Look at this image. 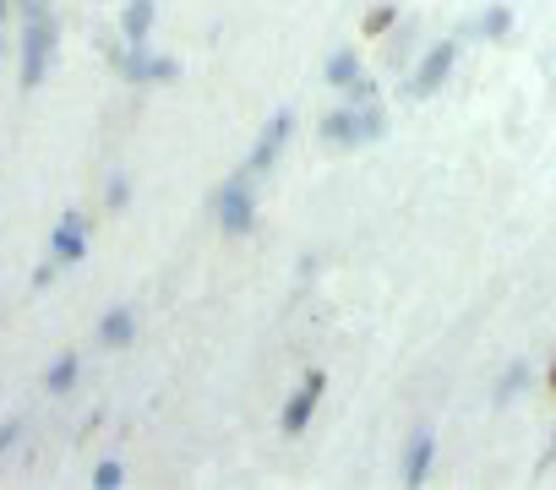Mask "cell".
<instances>
[{
  "label": "cell",
  "mask_w": 556,
  "mask_h": 490,
  "mask_svg": "<svg viewBox=\"0 0 556 490\" xmlns=\"http://www.w3.org/2000/svg\"><path fill=\"white\" fill-rule=\"evenodd\" d=\"M388 137V109L371 99V104H344L333 115H323V142L328 147H366V142H382Z\"/></svg>",
  "instance_id": "cell-1"
},
{
  "label": "cell",
  "mask_w": 556,
  "mask_h": 490,
  "mask_svg": "<svg viewBox=\"0 0 556 490\" xmlns=\"http://www.w3.org/2000/svg\"><path fill=\"white\" fill-rule=\"evenodd\" d=\"M55 44H61L55 17L50 12L45 17H28V28H23V88H39L45 82V72L55 66Z\"/></svg>",
  "instance_id": "cell-2"
},
{
  "label": "cell",
  "mask_w": 556,
  "mask_h": 490,
  "mask_svg": "<svg viewBox=\"0 0 556 490\" xmlns=\"http://www.w3.org/2000/svg\"><path fill=\"white\" fill-rule=\"evenodd\" d=\"M453 61H458V39H437L426 55H420V72L409 77V99H431L442 82H447V72H453Z\"/></svg>",
  "instance_id": "cell-3"
},
{
  "label": "cell",
  "mask_w": 556,
  "mask_h": 490,
  "mask_svg": "<svg viewBox=\"0 0 556 490\" xmlns=\"http://www.w3.org/2000/svg\"><path fill=\"white\" fill-rule=\"evenodd\" d=\"M213 212H218V229H224V234H245V229H251L256 207H251L245 175H235L229 185H218V202H213Z\"/></svg>",
  "instance_id": "cell-4"
},
{
  "label": "cell",
  "mask_w": 556,
  "mask_h": 490,
  "mask_svg": "<svg viewBox=\"0 0 556 490\" xmlns=\"http://www.w3.org/2000/svg\"><path fill=\"white\" fill-rule=\"evenodd\" d=\"M323 387H328V371H306V382L295 387V398L285 403V436H301L306 425H312V414H317V398H323Z\"/></svg>",
  "instance_id": "cell-5"
},
{
  "label": "cell",
  "mask_w": 556,
  "mask_h": 490,
  "mask_svg": "<svg viewBox=\"0 0 556 490\" xmlns=\"http://www.w3.org/2000/svg\"><path fill=\"white\" fill-rule=\"evenodd\" d=\"M115 66H121V77H131V82H175V77H180V66H175V61H164V55H142L137 44H131V50H121V55H115Z\"/></svg>",
  "instance_id": "cell-6"
},
{
  "label": "cell",
  "mask_w": 556,
  "mask_h": 490,
  "mask_svg": "<svg viewBox=\"0 0 556 490\" xmlns=\"http://www.w3.org/2000/svg\"><path fill=\"white\" fill-rule=\"evenodd\" d=\"M295 131V115L290 109H278L267 126H262V137H256V147H251V158H245V175H256V169H267L273 158H278V147H285V137Z\"/></svg>",
  "instance_id": "cell-7"
},
{
  "label": "cell",
  "mask_w": 556,
  "mask_h": 490,
  "mask_svg": "<svg viewBox=\"0 0 556 490\" xmlns=\"http://www.w3.org/2000/svg\"><path fill=\"white\" fill-rule=\"evenodd\" d=\"M83 252H88V218L83 212H66L55 223V262L72 268V262H83Z\"/></svg>",
  "instance_id": "cell-8"
},
{
  "label": "cell",
  "mask_w": 556,
  "mask_h": 490,
  "mask_svg": "<svg viewBox=\"0 0 556 490\" xmlns=\"http://www.w3.org/2000/svg\"><path fill=\"white\" fill-rule=\"evenodd\" d=\"M431 457H437V430H415V441L404 452V485H426L431 479Z\"/></svg>",
  "instance_id": "cell-9"
},
{
  "label": "cell",
  "mask_w": 556,
  "mask_h": 490,
  "mask_svg": "<svg viewBox=\"0 0 556 490\" xmlns=\"http://www.w3.org/2000/svg\"><path fill=\"white\" fill-rule=\"evenodd\" d=\"M131 333H137V322H131V311H126V306H115V311L99 322V344H110V349L131 344Z\"/></svg>",
  "instance_id": "cell-10"
},
{
  "label": "cell",
  "mask_w": 556,
  "mask_h": 490,
  "mask_svg": "<svg viewBox=\"0 0 556 490\" xmlns=\"http://www.w3.org/2000/svg\"><path fill=\"white\" fill-rule=\"evenodd\" d=\"M507 28H513V12H507V7H485V12L469 23L475 39H507Z\"/></svg>",
  "instance_id": "cell-11"
},
{
  "label": "cell",
  "mask_w": 556,
  "mask_h": 490,
  "mask_svg": "<svg viewBox=\"0 0 556 490\" xmlns=\"http://www.w3.org/2000/svg\"><path fill=\"white\" fill-rule=\"evenodd\" d=\"M121 28H126V39H131V44H142V39H148V28H153V0H131V7L121 12Z\"/></svg>",
  "instance_id": "cell-12"
},
{
  "label": "cell",
  "mask_w": 556,
  "mask_h": 490,
  "mask_svg": "<svg viewBox=\"0 0 556 490\" xmlns=\"http://www.w3.org/2000/svg\"><path fill=\"white\" fill-rule=\"evenodd\" d=\"M355 77H361V61H355L350 50H333V55H328V82H333V88H350Z\"/></svg>",
  "instance_id": "cell-13"
},
{
  "label": "cell",
  "mask_w": 556,
  "mask_h": 490,
  "mask_svg": "<svg viewBox=\"0 0 556 490\" xmlns=\"http://www.w3.org/2000/svg\"><path fill=\"white\" fill-rule=\"evenodd\" d=\"M72 382H77V354H61V360L50 365L45 387H50V392H72Z\"/></svg>",
  "instance_id": "cell-14"
},
{
  "label": "cell",
  "mask_w": 556,
  "mask_h": 490,
  "mask_svg": "<svg viewBox=\"0 0 556 490\" xmlns=\"http://www.w3.org/2000/svg\"><path fill=\"white\" fill-rule=\"evenodd\" d=\"M393 23H399V7H371V12H366V23H361V34L382 39V34H388Z\"/></svg>",
  "instance_id": "cell-15"
},
{
  "label": "cell",
  "mask_w": 556,
  "mask_h": 490,
  "mask_svg": "<svg viewBox=\"0 0 556 490\" xmlns=\"http://www.w3.org/2000/svg\"><path fill=\"white\" fill-rule=\"evenodd\" d=\"M121 479H126L121 463H99V468H93V485H99V490H110V485H121Z\"/></svg>",
  "instance_id": "cell-16"
},
{
  "label": "cell",
  "mask_w": 556,
  "mask_h": 490,
  "mask_svg": "<svg viewBox=\"0 0 556 490\" xmlns=\"http://www.w3.org/2000/svg\"><path fill=\"white\" fill-rule=\"evenodd\" d=\"M371 99H377V82L371 77H355L350 82V104H371Z\"/></svg>",
  "instance_id": "cell-17"
},
{
  "label": "cell",
  "mask_w": 556,
  "mask_h": 490,
  "mask_svg": "<svg viewBox=\"0 0 556 490\" xmlns=\"http://www.w3.org/2000/svg\"><path fill=\"white\" fill-rule=\"evenodd\" d=\"M518 387H523V365H513V371H507V382L496 387V403H507V398H513Z\"/></svg>",
  "instance_id": "cell-18"
},
{
  "label": "cell",
  "mask_w": 556,
  "mask_h": 490,
  "mask_svg": "<svg viewBox=\"0 0 556 490\" xmlns=\"http://www.w3.org/2000/svg\"><path fill=\"white\" fill-rule=\"evenodd\" d=\"M17 436H23V420H7V425H0V452H7Z\"/></svg>",
  "instance_id": "cell-19"
},
{
  "label": "cell",
  "mask_w": 556,
  "mask_h": 490,
  "mask_svg": "<svg viewBox=\"0 0 556 490\" xmlns=\"http://www.w3.org/2000/svg\"><path fill=\"white\" fill-rule=\"evenodd\" d=\"M110 202H115V207L126 202V175H115V180H110Z\"/></svg>",
  "instance_id": "cell-20"
},
{
  "label": "cell",
  "mask_w": 556,
  "mask_h": 490,
  "mask_svg": "<svg viewBox=\"0 0 556 490\" xmlns=\"http://www.w3.org/2000/svg\"><path fill=\"white\" fill-rule=\"evenodd\" d=\"M23 12H28V17H45V12H50V0H23Z\"/></svg>",
  "instance_id": "cell-21"
},
{
  "label": "cell",
  "mask_w": 556,
  "mask_h": 490,
  "mask_svg": "<svg viewBox=\"0 0 556 490\" xmlns=\"http://www.w3.org/2000/svg\"><path fill=\"white\" fill-rule=\"evenodd\" d=\"M7 17H12V0H0V28H7Z\"/></svg>",
  "instance_id": "cell-22"
},
{
  "label": "cell",
  "mask_w": 556,
  "mask_h": 490,
  "mask_svg": "<svg viewBox=\"0 0 556 490\" xmlns=\"http://www.w3.org/2000/svg\"><path fill=\"white\" fill-rule=\"evenodd\" d=\"M551 392H556V360H551Z\"/></svg>",
  "instance_id": "cell-23"
}]
</instances>
